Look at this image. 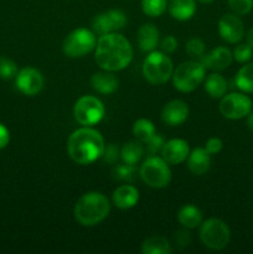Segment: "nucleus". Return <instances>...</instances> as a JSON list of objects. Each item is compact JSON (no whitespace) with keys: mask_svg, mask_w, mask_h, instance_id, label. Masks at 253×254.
Returning a JSON list of instances; mask_svg holds the SVG:
<instances>
[{"mask_svg":"<svg viewBox=\"0 0 253 254\" xmlns=\"http://www.w3.org/2000/svg\"><path fill=\"white\" fill-rule=\"evenodd\" d=\"M94 60L104 71H122L133 60V47L121 34L102 35L97 40Z\"/></svg>","mask_w":253,"mask_h":254,"instance_id":"f257e3e1","label":"nucleus"},{"mask_svg":"<svg viewBox=\"0 0 253 254\" xmlns=\"http://www.w3.org/2000/svg\"><path fill=\"white\" fill-rule=\"evenodd\" d=\"M106 143L96 129L91 127H83L69 135L67 141V151L74 163L81 165H88L103 156Z\"/></svg>","mask_w":253,"mask_h":254,"instance_id":"f03ea898","label":"nucleus"},{"mask_svg":"<svg viewBox=\"0 0 253 254\" xmlns=\"http://www.w3.org/2000/svg\"><path fill=\"white\" fill-rule=\"evenodd\" d=\"M109 211H111V203L108 198L103 193L91 191L78 198L74 206L73 215L79 225L93 227L107 218Z\"/></svg>","mask_w":253,"mask_h":254,"instance_id":"7ed1b4c3","label":"nucleus"},{"mask_svg":"<svg viewBox=\"0 0 253 254\" xmlns=\"http://www.w3.org/2000/svg\"><path fill=\"white\" fill-rule=\"evenodd\" d=\"M143 76L151 84H164L171 78L174 72L173 62L165 52L151 51L143 62Z\"/></svg>","mask_w":253,"mask_h":254,"instance_id":"20e7f679","label":"nucleus"},{"mask_svg":"<svg viewBox=\"0 0 253 254\" xmlns=\"http://www.w3.org/2000/svg\"><path fill=\"white\" fill-rule=\"evenodd\" d=\"M206 68L200 61H186L173 72V84L178 91L189 93L205 81Z\"/></svg>","mask_w":253,"mask_h":254,"instance_id":"39448f33","label":"nucleus"},{"mask_svg":"<svg viewBox=\"0 0 253 254\" xmlns=\"http://www.w3.org/2000/svg\"><path fill=\"white\" fill-rule=\"evenodd\" d=\"M141 180L153 189H163L170 184L171 170L163 158L151 155L141 164L139 170Z\"/></svg>","mask_w":253,"mask_h":254,"instance_id":"423d86ee","label":"nucleus"},{"mask_svg":"<svg viewBox=\"0 0 253 254\" xmlns=\"http://www.w3.org/2000/svg\"><path fill=\"white\" fill-rule=\"evenodd\" d=\"M97 37L94 31L86 29V27H79L73 30L68 36L64 39L62 50L66 56L71 59H79L96 49Z\"/></svg>","mask_w":253,"mask_h":254,"instance_id":"0eeeda50","label":"nucleus"},{"mask_svg":"<svg viewBox=\"0 0 253 254\" xmlns=\"http://www.w3.org/2000/svg\"><path fill=\"white\" fill-rule=\"evenodd\" d=\"M200 240L210 250H223L231 241V231L220 218H210L201 223Z\"/></svg>","mask_w":253,"mask_h":254,"instance_id":"6e6552de","label":"nucleus"},{"mask_svg":"<svg viewBox=\"0 0 253 254\" xmlns=\"http://www.w3.org/2000/svg\"><path fill=\"white\" fill-rule=\"evenodd\" d=\"M106 108L101 99L93 96H82L73 108L74 119L83 127H92L104 118Z\"/></svg>","mask_w":253,"mask_h":254,"instance_id":"1a4fd4ad","label":"nucleus"},{"mask_svg":"<svg viewBox=\"0 0 253 254\" xmlns=\"http://www.w3.org/2000/svg\"><path fill=\"white\" fill-rule=\"evenodd\" d=\"M252 99L245 93H233L226 94L222 97L220 102V112L225 118L237 121L248 116L252 111Z\"/></svg>","mask_w":253,"mask_h":254,"instance_id":"9d476101","label":"nucleus"},{"mask_svg":"<svg viewBox=\"0 0 253 254\" xmlns=\"http://www.w3.org/2000/svg\"><path fill=\"white\" fill-rule=\"evenodd\" d=\"M16 88L25 96H35L44 88L45 79L41 72L34 67H25L15 77Z\"/></svg>","mask_w":253,"mask_h":254,"instance_id":"9b49d317","label":"nucleus"},{"mask_svg":"<svg viewBox=\"0 0 253 254\" xmlns=\"http://www.w3.org/2000/svg\"><path fill=\"white\" fill-rule=\"evenodd\" d=\"M218 34L228 44H238L245 36L242 20L236 14H226L218 21Z\"/></svg>","mask_w":253,"mask_h":254,"instance_id":"f8f14e48","label":"nucleus"},{"mask_svg":"<svg viewBox=\"0 0 253 254\" xmlns=\"http://www.w3.org/2000/svg\"><path fill=\"white\" fill-rule=\"evenodd\" d=\"M190 154L188 141L184 139H171L164 144L161 149V158L170 165L184 163Z\"/></svg>","mask_w":253,"mask_h":254,"instance_id":"ddd939ff","label":"nucleus"},{"mask_svg":"<svg viewBox=\"0 0 253 254\" xmlns=\"http://www.w3.org/2000/svg\"><path fill=\"white\" fill-rule=\"evenodd\" d=\"M233 59V55L227 47H216L208 54H203L198 59V61L202 64V66L206 69H215V71H223L231 64Z\"/></svg>","mask_w":253,"mask_h":254,"instance_id":"4468645a","label":"nucleus"},{"mask_svg":"<svg viewBox=\"0 0 253 254\" xmlns=\"http://www.w3.org/2000/svg\"><path fill=\"white\" fill-rule=\"evenodd\" d=\"M189 117L188 104L180 99H174L164 106L161 112V119L165 124L170 127H176L183 124Z\"/></svg>","mask_w":253,"mask_h":254,"instance_id":"2eb2a0df","label":"nucleus"},{"mask_svg":"<svg viewBox=\"0 0 253 254\" xmlns=\"http://www.w3.org/2000/svg\"><path fill=\"white\" fill-rule=\"evenodd\" d=\"M91 86L101 94H111L118 89L119 81L111 71L96 72L91 78Z\"/></svg>","mask_w":253,"mask_h":254,"instance_id":"dca6fc26","label":"nucleus"},{"mask_svg":"<svg viewBox=\"0 0 253 254\" xmlns=\"http://www.w3.org/2000/svg\"><path fill=\"white\" fill-rule=\"evenodd\" d=\"M113 203L121 210H129L139 201L138 189L131 185H122L113 192Z\"/></svg>","mask_w":253,"mask_h":254,"instance_id":"f3484780","label":"nucleus"},{"mask_svg":"<svg viewBox=\"0 0 253 254\" xmlns=\"http://www.w3.org/2000/svg\"><path fill=\"white\" fill-rule=\"evenodd\" d=\"M211 165V154L205 148H196L189 154L188 166L193 175H203Z\"/></svg>","mask_w":253,"mask_h":254,"instance_id":"a211bd4d","label":"nucleus"},{"mask_svg":"<svg viewBox=\"0 0 253 254\" xmlns=\"http://www.w3.org/2000/svg\"><path fill=\"white\" fill-rule=\"evenodd\" d=\"M139 49L144 52H151L159 45V30L153 24L141 25L138 31Z\"/></svg>","mask_w":253,"mask_h":254,"instance_id":"6ab92c4d","label":"nucleus"},{"mask_svg":"<svg viewBox=\"0 0 253 254\" xmlns=\"http://www.w3.org/2000/svg\"><path fill=\"white\" fill-rule=\"evenodd\" d=\"M169 12L179 21L190 20L196 12L195 0H169Z\"/></svg>","mask_w":253,"mask_h":254,"instance_id":"aec40b11","label":"nucleus"},{"mask_svg":"<svg viewBox=\"0 0 253 254\" xmlns=\"http://www.w3.org/2000/svg\"><path fill=\"white\" fill-rule=\"evenodd\" d=\"M178 220L184 227L196 228L202 223V212L193 205H185L178 213Z\"/></svg>","mask_w":253,"mask_h":254,"instance_id":"412c9836","label":"nucleus"},{"mask_svg":"<svg viewBox=\"0 0 253 254\" xmlns=\"http://www.w3.org/2000/svg\"><path fill=\"white\" fill-rule=\"evenodd\" d=\"M173 248L164 236H151L141 245L143 254H170Z\"/></svg>","mask_w":253,"mask_h":254,"instance_id":"4be33fe9","label":"nucleus"},{"mask_svg":"<svg viewBox=\"0 0 253 254\" xmlns=\"http://www.w3.org/2000/svg\"><path fill=\"white\" fill-rule=\"evenodd\" d=\"M205 91L212 98H222L227 92V82L220 73H211L205 79Z\"/></svg>","mask_w":253,"mask_h":254,"instance_id":"5701e85b","label":"nucleus"},{"mask_svg":"<svg viewBox=\"0 0 253 254\" xmlns=\"http://www.w3.org/2000/svg\"><path fill=\"white\" fill-rule=\"evenodd\" d=\"M235 83L243 93H253V62L246 64L238 69L235 77Z\"/></svg>","mask_w":253,"mask_h":254,"instance_id":"b1692460","label":"nucleus"},{"mask_svg":"<svg viewBox=\"0 0 253 254\" xmlns=\"http://www.w3.org/2000/svg\"><path fill=\"white\" fill-rule=\"evenodd\" d=\"M144 155V148L140 141H129L123 145L121 149V159L123 163L135 165L140 161V159Z\"/></svg>","mask_w":253,"mask_h":254,"instance_id":"393cba45","label":"nucleus"},{"mask_svg":"<svg viewBox=\"0 0 253 254\" xmlns=\"http://www.w3.org/2000/svg\"><path fill=\"white\" fill-rule=\"evenodd\" d=\"M133 134L140 143H146L155 134V127L148 119H138L133 126Z\"/></svg>","mask_w":253,"mask_h":254,"instance_id":"a878e982","label":"nucleus"},{"mask_svg":"<svg viewBox=\"0 0 253 254\" xmlns=\"http://www.w3.org/2000/svg\"><path fill=\"white\" fill-rule=\"evenodd\" d=\"M168 2V0H141V9L148 16L158 17L165 12Z\"/></svg>","mask_w":253,"mask_h":254,"instance_id":"bb28decb","label":"nucleus"},{"mask_svg":"<svg viewBox=\"0 0 253 254\" xmlns=\"http://www.w3.org/2000/svg\"><path fill=\"white\" fill-rule=\"evenodd\" d=\"M17 66L12 60L7 57H0V78L12 79L17 74Z\"/></svg>","mask_w":253,"mask_h":254,"instance_id":"cd10ccee","label":"nucleus"},{"mask_svg":"<svg viewBox=\"0 0 253 254\" xmlns=\"http://www.w3.org/2000/svg\"><path fill=\"white\" fill-rule=\"evenodd\" d=\"M92 26H93L94 34H98L99 36L113 32L106 12H101V14L97 15V16L93 19V24H92Z\"/></svg>","mask_w":253,"mask_h":254,"instance_id":"c85d7f7f","label":"nucleus"},{"mask_svg":"<svg viewBox=\"0 0 253 254\" xmlns=\"http://www.w3.org/2000/svg\"><path fill=\"white\" fill-rule=\"evenodd\" d=\"M106 12H107V16H108L109 24H111L113 32L118 31V30L123 29V27L126 26V14L122 11V10L112 9V10H108V11H106Z\"/></svg>","mask_w":253,"mask_h":254,"instance_id":"c756f323","label":"nucleus"},{"mask_svg":"<svg viewBox=\"0 0 253 254\" xmlns=\"http://www.w3.org/2000/svg\"><path fill=\"white\" fill-rule=\"evenodd\" d=\"M135 174V168L130 164H121L113 169V178L121 181H131Z\"/></svg>","mask_w":253,"mask_h":254,"instance_id":"7c9ffc66","label":"nucleus"},{"mask_svg":"<svg viewBox=\"0 0 253 254\" xmlns=\"http://www.w3.org/2000/svg\"><path fill=\"white\" fill-rule=\"evenodd\" d=\"M185 50L190 57H195V59H200L203 54H205L206 46L203 41L198 37H192L189 40L185 45Z\"/></svg>","mask_w":253,"mask_h":254,"instance_id":"2f4dec72","label":"nucleus"},{"mask_svg":"<svg viewBox=\"0 0 253 254\" xmlns=\"http://www.w3.org/2000/svg\"><path fill=\"white\" fill-rule=\"evenodd\" d=\"M233 59L240 64H247L253 56V49L248 44H241L233 50Z\"/></svg>","mask_w":253,"mask_h":254,"instance_id":"473e14b6","label":"nucleus"},{"mask_svg":"<svg viewBox=\"0 0 253 254\" xmlns=\"http://www.w3.org/2000/svg\"><path fill=\"white\" fill-rule=\"evenodd\" d=\"M228 6L236 15H247L253 9V0H228Z\"/></svg>","mask_w":253,"mask_h":254,"instance_id":"72a5a7b5","label":"nucleus"},{"mask_svg":"<svg viewBox=\"0 0 253 254\" xmlns=\"http://www.w3.org/2000/svg\"><path fill=\"white\" fill-rule=\"evenodd\" d=\"M165 140H164L163 135L160 134H154L148 141H146V148H148V153L150 155H155V154L161 153V149H163Z\"/></svg>","mask_w":253,"mask_h":254,"instance_id":"f704fd0d","label":"nucleus"},{"mask_svg":"<svg viewBox=\"0 0 253 254\" xmlns=\"http://www.w3.org/2000/svg\"><path fill=\"white\" fill-rule=\"evenodd\" d=\"M103 160L108 164H116L118 161V159L121 158V150H119L118 145L116 144H108L104 148L103 153Z\"/></svg>","mask_w":253,"mask_h":254,"instance_id":"c9c22d12","label":"nucleus"},{"mask_svg":"<svg viewBox=\"0 0 253 254\" xmlns=\"http://www.w3.org/2000/svg\"><path fill=\"white\" fill-rule=\"evenodd\" d=\"M160 47L165 54H173L178 49V41H176V39L173 35H168V36H165L161 40Z\"/></svg>","mask_w":253,"mask_h":254,"instance_id":"e433bc0d","label":"nucleus"},{"mask_svg":"<svg viewBox=\"0 0 253 254\" xmlns=\"http://www.w3.org/2000/svg\"><path fill=\"white\" fill-rule=\"evenodd\" d=\"M222 146L223 143L220 138H210L207 140V143H206L205 149L211 154V155H213V154L220 153V151L222 150Z\"/></svg>","mask_w":253,"mask_h":254,"instance_id":"4c0bfd02","label":"nucleus"},{"mask_svg":"<svg viewBox=\"0 0 253 254\" xmlns=\"http://www.w3.org/2000/svg\"><path fill=\"white\" fill-rule=\"evenodd\" d=\"M191 242V236L190 232L188 231H179L178 233H175V243L179 247H188Z\"/></svg>","mask_w":253,"mask_h":254,"instance_id":"58836bf2","label":"nucleus"},{"mask_svg":"<svg viewBox=\"0 0 253 254\" xmlns=\"http://www.w3.org/2000/svg\"><path fill=\"white\" fill-rule=\"evenodd\" d=\"M10 141V133L4 124L0 123V150L4 149Z\"/></svg>","mask_w":253,"mask_h":254,"instance_id":"ea45409f","label":"nucleus"},{"mask_svg":"<svg viewBox=\"0 0 253 254\" xmlns=\"http://www.w3.org/2000/svg\"><path fill=\"white\" fill-rule=\"evenodd\" d=\"M247 126L250 130L253 131V111H251L247 116Z\"/></svg>","mask_w":253,"mask_h":254,"instance_id":"a19ab883","label":"nucleus"},{"mask_svg":"<svg viewBox=\"0 0 253 254\" xmlns=\"http://www.w3.org/2000/svg\"><path fill=\"white\" fill-rule=\"evenodd\" d=\"M247 44L253 49V27L248 31L247 34Z\"/></svg>","mask_w":253,"mask_h":254,"instance_id":"79ce46f5","label":"nucleus"},{"mask_svg":"<svg viewBox=\"0 0 253 254\" xmlns=\"http://www.w3.org/2000/svg\"><path fill=\"white\" fill-rule=\"evenodd\" d=\"M200 2H202V4H210V2L215 1V0H198Z\"/></svg>","mask_w":253,"mask_h":254,"instance_id":"37998d69","label":"nucleus"}]
</instances>
